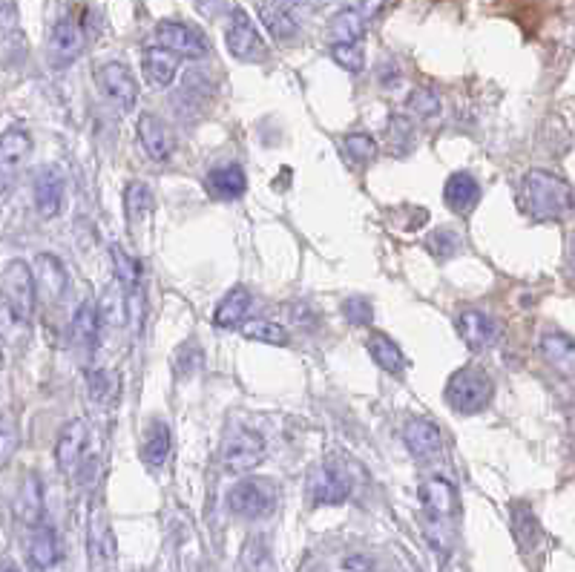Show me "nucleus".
<instances>
[{"instance_id": "obj_1", "label": "nucleus", "mask_w": 575, "mask_h": 572, "mask_svg": "<svg viewBox=\"0 0 575 572\" xmlns=\"http://www.w3.org/2000/svg\"><path fill=\"white\" fill-rule=\"evenodd\" d=\"M420 509L429 547L446 558L455 544V518H458V492L446 478H429L420 483Z\"/></svg>"}, {"instance_id": "obj_2", "label": "nucleus", "mask_w": 575, "mask_h": 572, "mask_svg": "<svg viewBox=\"0 0 575 572\" xmlns=\"http://www.w3.org/2000/svg\"><path fill=\"white\" fill-rule=\"evenodd\" d=\"M521 207L535 222H561L573 216L575 190L555 173L529 170L521 182Z\"/></svg>"}, {"instance_id": "obj_3", "label": "nucleus", "mask_w": 575, "mask_h": 572, "mask_svg": "<svg viewBox=\"0 0 575 572\" xmlns=\"http://www.w3.org/2000/svg\"><path fill=\"white\" fill-rule=\"evenodd\" d=\"M38 288L32 265L23 259H12L0 274V322L9 328H23L35 314Z\"/></svg>"}, {"instance_id": "obj_4", "label": "nucleus", "mask_w": 575, "mask_h": 572, "mask_svg": "<svg viewBox=\"0 0 575 572\" xmlns=\"http://www.w3.org/2000/svg\"><path fill=\"white\" fill-rule=\"evenodd\" d=\"M443 397H446V406L452 412L472 417V414H481L492 403L495 383L481 366H463L446 380Z\"/></svg>"}, {"instance_id": "obj_5", "label": "nucleus", "mask_w": 575, "mask_h": 572, "mask_svg": "<svg viewBox=\"0 0 575 572\" xmlns=\"http://www.w3.org/2000/svg\"><path fill=\"white\" fill-rule=\"evenodd\" d=\"M279 506V489L268 478H239L228 489L230 515L242 521H265Z\"/></svg>"}, {"instance_id": "obj_6", "label": "nucleus", "mask_w": 575, "mask_h": 572, "mask_svg": "<svg viewBox=\"0 0 575 572\" xmlns=\"http://www.w3.org/2000/svg\"><path fill=\"white\" fill-rule=\"evenodd\" d=\"M265 455H268L265 437L248 426H236L222 443V469L230 475H248L265 460Z\"/></svg>"}, {"instance_id": "obj_7", "label": "nucleus", "mask_w": 575, "mask_h": 572, "mask_svg": "<svg viewBox=\"0 0 575 572\" xmlns=\"http://www.w3.org/2000/svg\"><path fill=\"white\" fill-rule=\"evenodd\" d=\"M225 44L228 52L242 61V64H259L268 58V44L259 35L256 23L251 21V15L239 6H233V12L228 15V26H225Z\"/></svg>"}, {"instance_id": "obj_8", "label": "nucleus", "mask_w": 575, "mask_h": 572, "mask_svg": "<svg viewBox=\"0 0 575 572\" xmlns=\"http://www.w3.org/2000/svg\"><path fill=\"white\" fill-rule=\"evenodd\" d=\"M95 84H98L101 95H104L110 104H115L121 113H133L141 90H138L133 69L127 67V64H121V61H104V64H98V67H95Z\"/></svg>"}, {"instance_id": "obj_9", "label": "nucleus", "mask_w": 575, "mask_h": 572, "mask_svg": "<svg viewBox=\"0 0 575 572\" xmlns=\"http://www.w3.org/2000/svg\"><path fill=\"white\" fill-rule=\"evenodd\" d=\"M153 44L170 49L179 58H190V61H202L210 55V44L207 38L184 21H159L153 26Z\"/></svg>"}, {"instance_id": "obj_10", "label": "nucleus", "mask_w": 575, "mask_h": 572, "mask_svg": "<svg viewBox=\"0 0 575 572\" xmlns=\"http://www.w3.org/2000/svg\"><path fill=\"white\" fill-rule=\"evenodd\" d=\"M351 498V478L340 466L322 463L308 472V504L340 506Z\"/></svg>"}, {"instance_id": "obj_11", "label": "nucleus", "mask_w": 575, "mask_h": 572, "mask_svg": "<svg viewBox=\"0 0 575 572\" xmlns=\"http://www.w3.org/2000/svg\"><path fill=\"white\" fill-rule=\"evenodd\" d=\"M84 46H87V32H84L81 23L69 18V15L55 21L52 32H49V44H46L49 64L55 69H67L69 64H75L81 58Z\"/></svg>"}, {"instance_id": "obj_12", "label": "nucleus", "mask_w": 575, "mask_h": 572, "mask_svg": "<svg viewBox=\"0 0 575 572\" xmlns=\"http://www.w3.org/2000/svg\"><path fill=\"white\" fill-rule=\"evenodd\" d=\"M87 550L95 564H101V567L115 564V532L101 492L92 498L90 512H87Z\"/></svg>"}, {"instance_id": "obj_13", "label": "nucleus", "mask_w": 575, "mask_h": 572, "mask_svg": "<svg viewBox=\"0 0 575 572\" xmlns=\"http://www.w3.org/2000/svg\"><path fill=\"white\" fill-rule=\"evenodd\" d=\"M32 199H35V210L41 219L61 216L64 202H67V179L55 164H46L38 170L35 184H32Z\"/></svg>"}, {"instance_id": "obj_14", "label": "nucleus", "mask_w": 575, "mask_h": 572, "mask_svg": "<svg viewBox=\"0 0 575 572\" xmlns=\"http://www.w3.org/2000/svg\"><path fill=\"white\" fill-rule=\"evenodd\" d=\"M455 328H458V337L466 343L469 351H486L492 345L501 340V325L498 320H492L486 311H478V308H463L455 320Z\"/></svg>"}, {"instance_id": "obj_15", "label": "nucleus", "mask_w": 575, "mask_h": 572, "mask_svg": "<svg viewBox=\"0 0 575 572\" xmlns=\"http://www.w3.org/2000/svg\"><path fill=\"white\" fill-rule=\"evenodd\" d=\"M32 276L38 294L49 302H61L69 291V271L67 265L55 253H38L32 262Z\"/></svg>"}, {"instance_id": "obj_16", "label": "nucleus", "mask_w": 575, "mask_h": 572, "mask_svg": "<svg viewBox=\"0 0 575 572\" xmlns=\"http://www.w3.org/2000/svg\"><path fill=\"white\" fill-rule=\"evenodd\" d=\"M136 136L138 144H141V150L147 153V159L150 161H164L173 159V153H176V141L170 136V130L164 127V121L156 118L153 113H141L136 121Z\"/></svg>"}, {"instance_id": "obj_17", "label": "nucleus", "mask_w": 575, "mask_h": 572, "mask_svg": "<svg viewBox=\"0 0 575 572\" xmlns=\"http://www.w3.org/2000/svg\"><path fill=\"white\" fill-rule=\"evenodd\" d=\"M538 351H541V357L547 360V366L555 374H561L564 380L575 383V340L570 334H564L558 328L544 331L541 340H538Z\"/></svg>"}, {"instance_id": "obj_18", "label": "nucleus", "mask_w": 575, "mask_h": 572, "mask_svg": "<svg viewBox=\"0 0 575 572\" xmlns=\"http://www.w3.org/2000/svg\"><path fill=\"white\" fill-rule=\"evenodd\" d=\"M26 558H29V567L38 572H49L58 567V561H61V541H58V532L49 527L46 521H41L38 527H29Z\"/></svg>"}, {"instance_id": "obj_19", "label": "nucleus", "mask_w": 575, "mask_h": 572, "mask_svg": "<svg viewBox=\"0 0 575 572\" xmlns=\"http://www.w3.org/2000/svg\"><path fill=\"white\" fill-rule=\"evenodd\" d=\"M32 153V136L23 127H9L0 136V187L9 184Z\"/></svg>"}, {"instance_id": "obj_20", "label": "nucleus", "mask_w": 575, "mask_h": 572, "mask_svg": "<svg viewBox=\"0 0 575 572\" xmlns=\"http://www.w3.org/2000/svg\"><path fill=\"white\" fill-rule=\"evenodd\" d=\"M179 55H173L164 46L150 44L141 52V75L153 90H167L179 75Z\"/></svg>"}, {"instance_id": "obj_21", "label": "nucleus", "mask_w": 575, "mask_h": 572, "mask_svg": "<svg viewBox=\"0 0 575 572\" xmlns=\"http://www.w3.org/2000/svg\"><path fill=\"white\" fill-rule=\"evenodd\" d=\"M87 440H90V429L81 417H72L69 423H64L55 440V463L61 472H72L78 466V460L84 458Z\"/></svg>"}, {"instance_id": "obj_22", "label": "nucleus", "mask_w": 575, "mask_h": 572, "mask_svg": "<svg viewBox=\"0 0 575 572\" xmlns=\"http://www.w3.org/2000/svg\"><path fill=\"white\" fill-rule=\"evenodd\" d=\"M403 443L412 452L414 458H432L443 446V435L440 426L429 417H409L403 426Z\"/></svg>"}, {"instance_id": "obj_23", "label": "nucleus", "mask_w": 575, "mask_h": 572, "mask_svg": "<svg viewBox=\"0 0 575 572\" xmlns=\"http://www.w3.org/2000/svg\"><path fill=\"white\" fill-rule=\"evenodd\" d=\"M443 202L452 213L458 216H469L475 205L481 202V184L472 173L466 170H458L446 179V187H443Z\"/></svg>"}, {"instance_id": "obj_24", "label": "nucleus", "mask_w": 575, "mask_h": 572, "mask_svg": "<svg viewBox=\"0 0 575 572\" xmlns=\"http://www.w3.org/2000/svg\"><path fill=\"white\" fill-rule=\"evenodd\" d=\"M207 193L219 202H233L242 199L248 190V173L239 164H219L205 176Z\"/></svg>"}, {"instance_id": "obj_25", "label": "nucleus", "mask_w": 575, "mask_h": 572, "mask_svg": "<svg viewBox=\"0 0 575 572\" xmlns=\"http://www.w3.org/2000/svg\"><path fill=\"white\" fill-rule=\"evenodd\" d=\"M98 334H101V322H98V311L92 302H81L75 317L69 322V340H72V348L90 360L95 345H98Z\"/></svg>"}, {"instance_id": "obj_26", "label": "nucleus", "mask_w": 575, "mask_h": 572, "mask_svg": "<svg viewBox=\"0 0 575 572\" xmlns=\"http://www.w3.org/2000/svg\"><path fill=\"white\" fill-rule=\"evenodd\" d=\"M509 524H512L515 544H518V550L524 552V555H529V552H535L541 547L544 532H541V524H538L532 506L524 504V501H515V504L509 506Z\"/></svg>"}, {"instance_id": "obj_27", "label": "nucleus", "mask_w": 575, "mask_h": 572, "mask_svg": "<svg viewBox=\"0 0 575 572\" xmlns=\"http://www.w3.org/2000/svg\"><path fill=\"white\" fill-rule=\"evenodd\" d=\"M248 308H251V291L245 285H236L230 288L225 297L219 299V305L213 308V325L219 331H230V328H242L245 317H248Z\"/></svg>"}, {"instance_id": "obj_28", "label": "nucleus", "mask_w": 575, "mask_h": 572, "mask_svg": "<svg viewBox=\"0 0 575 572\" xmlns=\"http://www.w3.org/2000/svg\"><path fill=\"white\" fill-rule=\"evenodd\" d=\"M170 443H173V437H170V426L156 417V420H150V426H147V432H144V440H141V463L147 466V469H161L167 458H170Z\"/></svg>"}, {"instance_id": "obj_29", "label": "nucleus", "mask_w": 575, "mask_h": 572, "mask_svg": "<svg viewBox=\"0 0 575 572\" xmlns=\"http://www.w3.org/2000/svg\"><path fill=\"white\" fill-rule=\"evenodd\" d=\"M366 348L368 354H371V360L383 368L386 374H391V377H403V371L409 368V360H406L403 348L394 343L391 337L380 334V331H374V334L368 337Z\"/></svg>"}, {"instance_id": "obj_30", "label": "nucleus", "mask_w": 575, "mask_h": 572, "mask_svg": "<svg viewBox=\"0 0 575 572\" xmlns=\"http://www.w3.org/2000/svg\"><path fill=\"white\" fill-rule=\"evenodd\" d=\"M259 18H262L265 29L274 35L276 41L288 44V41L299 38L297 15H294L288 6H282V3H262V6H259Z\"/></svg>"}, {"instance_id": "obj_31", "label": "nucleus", "mask_w": 575, "mask_h": 572, "mask_svg": "<svg viewBox=\"0 0 575 572\" xmlns=\"http://www.w3.org/2000/svg\"><path fill=\"white\" fill-rule=\"evenodd\" d=\"M18 518H21L26 527H38L44 521V486L38 475H26L21 486V495H18Z\"/></svg>"}, {"instance_id": "obj_32", "label": "nucleus", "mask_w": 575, "mask_h": 572, "mask_svg": "<svg viewBox=\"0 0 575 572\" xmlns=\"http://www.w3.org/2000/svg\"><path fill=\"white\" fill-rule=\"evenodd\" d=\"M363 35H366V18L360 15V9H340L328 21V41L331 44H360Z\"/></svg>"}, {"instance_id": "obj_33", "label": "nucleus", "mask_w": 575, "mask_h": 572, "mask_svg": "<svg viewBox=\"0 0 575 572\" xmlns=\"http://www.w3.org/2000/svg\"><path fill=\"white\" fill-rule=\"evenodd\" d=\"M98 311V322L101 328H124L127 325V297H124V288L113 282L101 291V299L95 305Z\"/></svg>"}, {"instance_id": "obj_34", "label": "nucleus", "mask_w": 575, "mask_h": 572, "mask_svg": "<svg viewBox=\"0 0 575 572\" xmlns=\"http://www.w3.org/2000/svg\"><path fill=\"white\" fill-rule=\"evenodd\" d=\"M156 207V199H153V190L144 182H130L124 187V213H127V225L130 230L138 228Z\"/></svg>"}, {"instance_id": "obj_35", "label": "nucleus", "mask_w": 575, "mask_h": 572, "mask_svg": "<svg viewBox=\"0 0 575 572\" xmlns=\"http://www.w3.org/2000/svg\"><path fill=\"white\" fill-rule=\"evenodd\" d=\"M110 259H113V276L115 282L124 288V291H133L141 285V262H138L133 253H127L118 242L110 245Z\"/></svg>"}, {"instance_id": "obj_36", "label": "nucleus", "mask_w": 575, "mask_h": 572, "mask_svg": "<svg viewBox=\"0 0 575 572\" xmlns=\"http://www.w3.org/2000/svg\"><path fill=\"white\" fill-rule=\"evenodd\" d=\"M242 334H245V340H253V343L262 345H274V348H282V345L291 343L288 328L271 320H245Z\"/></svg>"}, {"instance_id": "obj_37", "label": "nucleus", "mask_w": 575, "mask_h": 572, "mask_svg": "<svg viewBox=\"0 0 575 572\" xmlns=\"http://www.w3.org/2000/svg\"><path fill=\"white\" fill-rule=\"evenodd\" d=\"M386 144L394 156H406L414 147V124L409 115H391L386 121Z\"/></svg>"}, {"instance_id": "obj_38", "label": "nucleus", "mask_w": 575, "mask_h": 572, "mask_svg": "<svg viewBox=\"0 0 575 572\" xmlns=\"http://www.w3.org/2000/svg\"><path fill=\"white\" fill-rule=\"evenodd\" d=\"M242 572H276L271 547L262 535H253L242 547Z\"/></svg>"}, {"instance_id": "obj_39", "label": "nucleus", "mask_w": 575, "mask_h": 572, "mask_svg": "<svg viewBox=\"0 0 575 572\" xmlns=\"http://www.w3.org/2000/svg\"><path fill=\"white\" fill-rule=\"evenodd\" d=\"M426 251L432 253L437 262H449L463 251V236L452 228H435L426 236Z\"/></svg>"}, {"instance_id": "obj_40", "label": "nucleus", "mask_w": 575, "mask_h": 572, "mask_svg": "<svg viewBox=\"0 0 575 572\" xmlns=\"http://www.w3.org/2000/svg\"><path fill=\"white\" fill-rule=\"evenodd\" d=\"M343 150L345 156L354 161V164H360V167H366V164H371V161L380 156V144L368 136V133H348V136L343 138Z\"/></svg>"}, {"instance_id": "obj_41", "label": "nucleus", "mask_w": 575, "mask_h": 572, "mask_svg": "<svg viewBox=\"0 0 575 572\" xmlns=\"http://www.w3.org/2000/svg\"><path fill=\"white\" fill-rule=\"evenodd\" d=\"M87 389H90V397L95 403L107 406L110 400H115L118 394V377L115 371H107V368H95L87 374Z\"/></svg>"}, {"instance_id": "obj_42", "label": "nucleus", "mask_w": 575, "mask_h": 572, "mask_svg": "<svg viewBox=\"0 0 575 572\" xmlns=\"http://www.w3.org/2000/svg\"><path fill=\"white\" fill-rule=\"evenodd\" d=\"M205 366V348L196 340H187L176 348V377H193Z\"/></svg>"}, {"instance_id": "obj_43", "label": "nucleus", "mask_w": 575, "mask_h": 572, "mask_svg": "<svg viewBox=\"0 0 575 572\" xmlns=\"http://www.w3.org/2000/svg\"><path fill=\"white\" fill-rule=\"evenodd\" d=\"M331 58L337 67L351 72V75L366 69V52L360 44H331Z\"/></svg>"}, {"instance_id": "obj_44", "label": "nucleus", "mask_w": 575, "mask_h": 572, "mask_svg": "<svg viewBox=\"0 0 575 572\" xmlns=\"http://www.w3.org/2000/svg\"><path fill=\"white\" fill-rule=\"evenodd\" d=\"M21 446V432L12 414H0V466H6L9 460L15 458Z\"/></svg>"}, {"instance_id": "obj_45", "label": "nucleus", "mask_w": 575, "mask_h": 572, "mask_svg": "<svg viewBox=\"0 0 575 572\" xmlns=\"http://www.w3.org/2000/svg\"><path fill=\"white\" fill-rule=\"evenodd\" d=\"M409 113L417 115V118H423V121H432L440 115V98H437V92L432 90H412L409 95Z\"/></svg>"}, {"instance_id": "obj_46", "label": "nucleus", "mask_w": 575, "mask_h": 572, "mask_svg": "<svg viewBox=\"0 0 575 572\" xmlns=\"http://www.w3.org/2000/svg\"><path fill=\"white\" fill-rule=\"evenodd\" d=\"M343 317L354 328H368L374 322V308L366 297H348L343 302Z\"/></svg>"}, {"instance_id": "obj_47", "label": "nucleus", "mask_w": 575, "mask_h": 572, "mask_svg": "<svg viewBox=\"0 0 575 572\" xmlns=\"http://www.w3.org/2000/svg\"><path fill=\"white\" fill-rule=\"evenodd\" d=\"M0 32L18 35V3L15 0H0Z\"/></svg>"}, {"instance_id": "obj_48", "label": "nucleus", "mask_w": 575, "mask_h": 572, "mask_svg": "<svg viewBox=\"0 0 575 572\" xmlns=\"http://www.w3.org/2000/svg\"><path fill=\"white\" fill-rule=\"evenodd\" d=\"M196 9L205 15V18H219V15H225V12H233V6H230V0H196Z\"/></svg>"}, {"instance_id": "obj_49", "label": "nucleus", "mask_w": 575, "mask_h": 572, "mask_svg": "<svg viewBox=\"0 0 575 572\" xmlns=\"http://www.w3.org/2000/svg\"><path fill=\"white\" fill-rule=\"evenodd\" d=\"M377 81H380V84H383V87H397V84H400V69L397 67H386V64H383V67H380V72H377Z\"/></svg>"}, {"instance_id": "obj_50", "label": "nucleus", "mask_w": 575, "mask_h": 572, "mask_svg": "<svg viewBox=\"0 0 575 572\" xmlns=\"http://www.w3.org/2000/svg\"><path fill=\"white\" fill-rule=\"evenodd\" d=\"M383 3H386V0H360V15H363V18H374V15L383 9Z\"/></svg>"}, {"instance_id": "obj_51", "label": "nucleus", "mask_w": 575, "mask_h": 572, "mask_svg": "<svg viewBox=\"0 0 575 572\" xmlns=\"http://www.w3.org/2000/svg\"><path fill=\"white\" fill-rule=\"evenodd\" d=\"M567 265H570V274L575 276V233L570 236V245H567Z\"/></svg>"}, {"instance_id": "obj_52", "label": "nucleus", "mask_w": 575, "mask_h": 572, "mask_svg": "<svg viewBox=\"0 0 575 572\" xmlns=\"http://www.w3.org/2000/svg\"><path fill=\"white\" fill-rule=\"evenodd\" d=\"M0 572H15V570H12V567H3V570H0Z\"/></svg>"}, {"instance_id": "obj_53", "label": "nucleus", "mask_w": 575, "mask_h": 572, "mask_svg": "<svg viewBox=\"0 0 575 572\" xmlns=\"http://www.w3.org/2000/svg\"><path fill=\"white\" fill-rule=\"evenodd\" d=\"M371 572H377V570H371Z\"/></svg>"}, {"instance_id": "obj_54", "label": "nucleus", "mask_w": 575, "mask_h": 572, "mask_svg": "<svg viewBox=\"0 0 575 572\" xmlns=\"http://www.w3.org/2000/svg\"><path fill=\"white\" fill-rule=\"evenodd\" d=\"M343 572H345V570H343Z\"/></svg>"}]
</instances>
